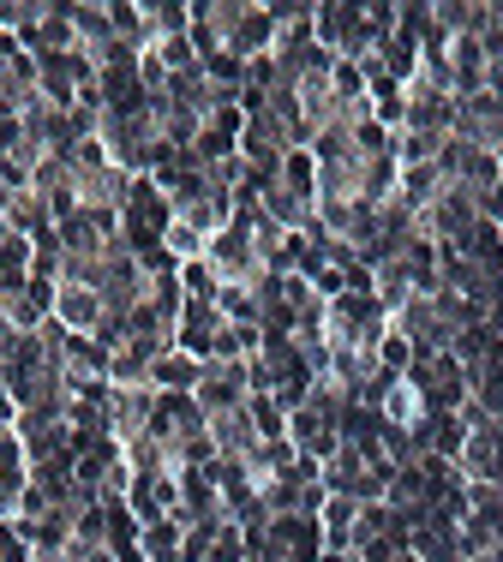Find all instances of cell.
Wrapping results in <instances>:
<instances>
[{
    "label": "cell",
    "mask_w": 503,
    "mask_h": 562,
    "mask_svg": "<svg viewBox=\"0 0 503 562\" xmlns=\"http://www.w3.org/2000/svg\"><path fill=\"white\" fill-rule=\"evenodd\" d=\"M192 401L204 407V419H210V413L246 407V401H252V366H246V359H204V378H198Z\"/></svg>",
    "instance_id": "cell-1"
},
{
    "label": "cell",
    "mask_w": 503,
    "mask_h": 562,
    "mask_svg": "<svg viewBox=\"0 0 503 562\" xmlns=\"http://www.w3.org/2000/svg\"><path fill=\"white\" fill-rule=\"evenodd\" d=\"M150 419H156V390L150 383H138V390H114L109 383V437L114 443H138L144 431H150Z\"/></svg>",
    "instance_id": "cell-2"
},
{
    "label": "cell",
    "mask_w": 503,
    "mask_h": 562,
    "mask_svg": "<svg viewBox=\"0 0 503 562\" xmlns=\"http://www.w3.org/2000/svg\"><path fill=\"white\" fill-rule=\"evenodd\" d=\"M222 329H228V317L216 312V300H187L180 317H175V347H187L192 359H210Z\"/></svg>",
    "instance_id": "cell-3"
},
{
    "label": "cell",
    "mask_w": 503,
    "mask_h": 562,
    "mask_svg": "<svg viewBox=\"0 0 503 562\" xmlns=\"http://www.w3.org/2000/svg\"><path fill=\"white\" fill-rule=\"evenodd\" d=\"M109 317L97 288H78V281H60L55 288V324H66L72 336H97V324Z\"/></svg>",
    "instance_id": "cell-4"
},
{
    "label": "cell",
    "mask_w": 503,
    "mask_h": 562,
    "mask_svg": "<svg viewBox=\"0 0 503 562\" xmlns=\"http://www.w3.org/2000/svg\"><path fill=\"white\" fill-rule=\"evenodd\" d=\"M198 378H204V359H192L187 347H168V353L150 359V390L156 395H192Z\"/></svg>",
    "instance_id": "cell-5"
},
{
    "label": "cell",
    "mask_w": 503,
    "mask_h": 562,
    "mask_svg": "<svg viewBox=\"0 0 503 562\" xmlns=\"http://www.w3.org/2000/svg\"><path fill=\"white\" fill-rule=\"evenodd\" d=\"M210 443H216L222 461H246L264 437H258V425H252V413L234 407V413H210Z\"/></svg>",
    "instance_id": "cell-6"
},
{
    "label": "cell",
    "mask_w": 503,
    "mask_h": 562,
    "mask_svg": "<svg viewBox=\"0 0 503 562\" xmlns=\"http://www.w3.org/2000/svg\"><path fill=\"white\" fill-rule=\"evenodd\" d=\"M7 227L24 239H48L55 234V210H48V198L36 192V186H19V192L7 198Z\"/></svg>",
    "instance_id": "cell-7"
},
{
    "label": "cell",
    "mask_w": 503,
    "mask_h": 562,
    "mask_svg": "<svg viewBox=\"0 0 503 562\" xmlns=\"http://www.w3.org/2000/svg\"><path fill=\"white\" fill-rule=\"evenodd\" d=\"M444 186H449V180H444V168H438V162H414V168L395 173V204H407V210L420 216V210H426L432 198L444 192Z\"/></svg>",
    "instance_id": "cell-8"
},
{
    "label": "cell",
    "mask_w": 503,
    "mask_h": 562,
    "mask_svg": "<svg viewBox=\"0 0 503 562\" xmlns=\"http://www.w3.org/2000/svg\"><path fill=\"white\" fill-rule=\"evenodd\" d=\"M180 539H187V527H180L175 515L144 520V527H138V551H144V562H180Z\"/></svg>",
    "instance_id": "cell-9"
},
{
    "label": "cell",
    "mask_w": 503,
    "mask_h": 562,
    "mask_svg": "<svg viewBox=\"0 0 503 562\" xmlns=\"http://www.w3.org/2000/svg\"><path fill=\"white\" fill-rule=\"evenodd\" d=\"M246 413H252V425H258L264 443H270V437H288V407H282L276 395H252Z\"/></svg>",
    "instance_id": "cell-10"
},
{
    "label": "cell",
    "mask_w": 503,
    "mask_h": 562,
    "mask_svg": "<svg viewBox=\"0 0 503 562\" xmlns=\"http://www.w3.org/2000/svg\"><path fill=\"white\" fill-rule=\"evenodd\" d=\"M180 293H187V300H216L222 281H216V270H210L204 258H192V263H180Z\"/></svg>",
    "instance_id": "cell-11"
},
{
    "label": "cell",
    "mask_w": 503,
    "mask_h": 562,
    "mask_svg": "<svg viewBox=\"0 0 503 562\" xmlns=\"http://www.w3.org/2000/svg\"><path fill=\"white\" fill-rule=\"evenodd\" d=\"M480 216H485V222H492V227H503V180H498V186H492V192H485V198H480Z\"/></svg>",
    "instance_id": "cell-12"
},
{
    "label": "cell",
    "mask_w": 503,
    "mask_h": 562,
    "mask_svg": "<svg viewBox=\"0 0 503 562\" xmlns=\"http://www.w3.org/2000/svg\"><path fill=\"white\" fill-rule=\"evenodd\" d=\"M485 324H492L498 336H503V276L492 281V305H485Z\"/></svg>",
    "instance_id": "cell-13"
},
{
    "label": "cell",
    "mask_w": 503,
    "mask_h": 562,
    "mask_svg": "<svg viewBox=\"0 0 503 562\" xmlns=\"http://www.w3.org/2000/svg\"><path fill=\"white\" fill-rule=\"evenodd\" d=\"M7 198H12V192H7V180H0V222H7Z\"/></svg>",
    "instance_id": "cell-14"
}]
</instances>
